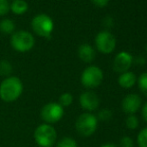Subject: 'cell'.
Returning a JSON list of instances; mask_svg holds the SVG:
<instances>
[{
    "label": "cell",
    "instance_id": "cell-1",
    "mask_svg": "<svg viewBox=\"0 0 147 147\" xmlns=\"http://www.w3.org/2000/svg\"><path fill=\"white\" fill-rule=\"evenodd\" d=\"M23 84L16 76H8L0 84V98L5 102H13L21 96Z\"/></svg>",
    "mask_w": 147,
    "mask_h": 147
},
{
    "label": "cell",
    "instance_id": "cell-2",
    "mask_svg": "<svg viewBox=\"0 0 147 147\" xmlns=\"http://www.w3.org/2000/svg\"><path fill=\"white\" fill-rule=\"evenodd\" d=\"M34 139L40 147H52L56 143L57 132L50 124H40L34 131Z\"/></svg>",
    "mask_w": 147,
    "mask_h": 147
},
{
    "label": "cell",
    "instance_id": "cell-3",
    "mask_svg": "<svg viewBox=\"0 0 147 147\" xmlns=\"http://www.w3.org/2000/svg\"><path fill=\"white\" fill-rule=\"evenodd\" d=\"M98 127V119L94 114L85 112L80 114L75 122V129L82 137L91 136Z\"/></svg>",
    "mask_w": 147,
    "mask_h": 147
},
{
    "label": "cell",
    "instance_id": "cell-4",
    "mask_svg": "<svg viewBox=\"0 0 147 147\" xmlns=\"http://www.w3.org/2000/svg\"><path fill=\"white\" fill-rule=\"evenodd\" d=\"M31 27L37 35L44 38H50L54 29V23L51 17L42 13L36 15L31 21Z\"/></svg>",
    "mask_w": 147,
    "mask_h": 147
},
{
    "label": "cell",
    "instance_id": "cell-5",
    "mask_svg": "<svg viewBox=\"0 0 147 147\" xmlns=\"http://www.w3.org/2000/svg\"><path fill=\"white\" fill-rule=\"evenodd\" d=\"M10 43L13 49L18 52H27L31 50L35 44V39L31 33L20 30L13 33L10 39Z\"/></svg>",
    "mask_w": 147,
    "mask_h": 147
},
{
    "label": "cell",
    "instance_id": "cell-6",
    "mask_svg": "<svg viewBox=\"0 0 147 147\" xmlns=\"http://www.w3.org/2000/svg\"><path fill=\"white\" fill-rule=\"evenodd\" d=\"M64 108L58 102H50L45 104L40 110V117L46 124H54L62 119Z\"/></svg>",
    "mask_w": 147,
    "mask_h": 147
},
{
    "label": "cell",
    "instance_id": "cell-7",
    "mask_svg": "<svg viewBox=\"0 0 147 147\" xmlns=\"http://www.w3.org/2000/svg\"><path fill=\"white\" fill-rule=\"evenodd\" d=\"M103 72L98 66L91 65L86 67L81 74V83L86 88H95L101 84Z\"/></svg>",
    "mask_w": 147,
    "mask_h": 147
},
{
    "label": "cell",
    "instance_id": "cell-8",
    "mask_svg": "<svg viewBox=\"0 0 147 147\" xmlns=\"http://www.w3.org/2000/svg\"><path fill=\"white\" fill-rule=\"evenodd\" d=\"M97 49L102 53H110L116 46V39L109 31H101L95 37Z\"/></svg>",
    "mask_w": 147,
    "mask_h": 147
},
{
    "label": "cell",
    "instance_id": "cell-9",
    "mask_svg": "<svg viewBox=\"0 0 147 147\" xmlns=\"http://www.w3.org/2000/svg\"><path fill=\"white\" fill-rule=\"evenodd\" d=\"M142 99L136 93H130L126 95L121 102V108L124 113L128 115L135 114L141 107Z\"/></svg>",
    "mask_w": 147,
    "mask_h": 147
},
{
    "label": "cell",
    "instance_id": "cell-10",
    "mask_svg": "<svg viewBox=\"0 0 147 147\" xmlns=\"http://www.w3.org/2000/svg\"><path fill=\"white\" fill-rule=\"evenodd\" d=\"M79 103L84 110L92 112L98 108L100 100L96 93L92 91H85L79 96Z\"/></svg>",
    "mask_w": 147,
    "mask_h": 147
},
{
    "label": "cell",
    "instance_id": "cell-11",
    "mask_svg": "<svg viewBox=\"0 0 147 147\" xmlns=\"http://www.w3.org/2000/svg\"><path fill=\"white\" fill-rule=\"evenodd\" d=\"M133 62V57L129 52L121 51L115 56L113 61V69L119 73H124L130 68Z\"/></svg>",
    "mask_w": 147,
    "mask_h": 147
},
{
    "label": "cell",
    "instance_id": "cell-12",
    "mask_svg": "<svg viewBox=\"0 0 147 147\" xmlns=\"http://www.w3.org/2000/svg\"><path fill=\"white\" fill-rule=\"evenodd\" d=\"M78 56L82 61L89 63L95 58V51L93 47L88 43H83L78 48Z\"/></svg>",
    "mask_w": 147,
    "mask_h": 147
},
{
    "label": "cell",
    "instance_id": "cell-13",
    "mask_svg": "<svg viewBox=\"0 0 147 147\" xmlns=\"http://www.w3.org/2000/svg\"><path fill=\"white\" fill-rule=\"evenodd\" d=\"M118 83L123 88H131L136 83V76L133 72L126 71L118 77Z\"/></svg>",
    "mask_w": 147,
    "mask_h": 147
},
{
    "label": "cell",
    "instance_id": "cell-14",
    "mask_svg": "<svg viewBox=\"0 0 147 147\" xmlns=\"http://www.w3.org/2000/svg\"><path fill=\"white\" fill-rule=\"evenodd\" d=\"M10 10L14 14L22 15L28 10V4L24 0H14L10 5Z\"/></svg>",
    "mask_w": 147,
    "mask_h": 147
},
{
    "label": "cell",
    "instance_id": "cell-15",
    "mask_svg": "<svg viewBox=\"0 0 147 147\" xmlns=\"http://www.w3.org/2000/svg\"><path fill=\"white\" fill-rule=\"evenodd\" d=\"M15 29V24L11 19H3L0 22V31L5 34H10Z\"/></svg>",
    "mask_w": 147,
    "mask_h": 147
},
{
    "label": "cell",
    "instance_id": "cell-16",
    "mask_svg": "<svg viewBox=\"0 0 147 147\" xmlns=\"http://www.w3.org/2000/svg\"><path fill=\"white\" fill-rule=\"evenodd\" d=\"M72 102H73V96H72L71 93L65 92V93H63V94L60 95L58 103L63 107V108L64 107L70 106V105L72 104Z\"/></svg>",
    "mask_w": 147,
    "mask_h": 147
},
{
    "label": "cell",
    "instance_id": "cell-17",
    "mask_svg": "<svg viewBox=\"0 0 147 147\" xmlns=\"http://www.w3.org/2000/svg\"><path fill=\"white\" fill-rule=\"evenodd\" d=\"M56 147H77V142L72 137H63L57 142Z\"/></svg>",
    "mask_w": 147,
    "mask_h": 147
},
{
    "label": "cell",
    "instance_id": "cell-18",
    "mask_svg": "<svg viewBox=\"0 0 147 147\" xmlns=\"http://www.w3.org/2000/svg\"><path fill=\"white\" fill-rule=\"evenodd\" d=\"M137 83H138V87H139L140 91L147 97V72L142 73L141 75L138 77Z\"/></svg>",
    "mask_w": 147,
    "mask_h": 147
},
{
    "label": "cell",
    "instance_id": "cell-19",
    "mask_svg": "<svg viewBox=\"0 0 147 147\" xmlns=\"http://www.w3.org/2000/svg\"><path fill=\"white\" fill-rule=\"evenodd\" d=\"M125 123H126V126H127L129 129L134 130V129H136V128H138V126H139V120H138V118L134 114L128 115L125 120Z\"/></svg>",
    "mask_w": 147,
    "mask_h": 147
},
{
    "label": "cell",
    "instance_id": "cell-20",
    "mask_svg": "<svg viewBox=\"0 0 147 147\" xmlns=\"http://www.w3.org/2000/svg\"><path fill=\"white\" fill-rule=\"evenodd\" d=\"M12 72V66L6 60H1L0 61V75H9Z\"/></svg>",
    "mask_w": 147,
    "mask_h": 147
},
{
    "label": "cell",
    "instance_id": "cell-21",
    "mask_svg": "<svg viewBox=\"0 0 147 147\" xmlns=\"http://www.w3.org/2000/svg\"><path fill=\"white\" fill-rule=\"evenodd\" d=\"M137 144L139 147H147V127L143 128L137 135Z\"/></svg>",
    "mask_w": 147,
    "mask_h": 147
},
{
    "label": "cell",
    "instance_id": "cell-22",
    "mask_svg": "<svg viewBox=\"0 0 147 147\" xmlns=\"http://www.w3.org/2000/svg\"><path fill=\"white\" fill-rule=\"evenodd\" d=\"M97 119L101 120V121H107V120L111 119L112 117V111L109 109H101L97 114Z\"/></svg>",
    "mask_w": 147,
    "mask_h": 147
},
{
    "label": "cell",
    "instance_id": "cell-23",
    "mask_svg": "<svg viewBox=\"0 0 147 147\" xmlns=\"http://www.w3.org/2000/svg\"><path fill=\"white\" fill-rule=\"evenodd\" d=\"M120 147H133L134 142L130 136H123L119 142Z\"/></svg>",
    "mask_w": 147,
    "mask_h": 147
},
{
    "label": "cell",
    "instance_id": "cell-24",
    "mask_svg": "<svg viewBox=\"0 0 147 147\" xmlns=\"http://www.w3.org/2000/svg\"><path fill=\"white\" fill-rule=\"evenodd\" d=\"M10 9L9 2L7 0H0V16H3L8 13Z\"/></svg>",
    "mask_w": 147,
    "mask_h": 147
},
{
    "label": "cell",
    "instance_id": "cell-25",
    "mask_svg": "<svg viewBox=\"0 0 147 147\" xmlns=\"http://www.w3.org/2000/svg\"><path fill=\"white\" fill-rule=\"evenodd\" d=\"M91 1H92L95 5L99 6V7H103V6H105L108 3L109 0H91Z\"/></svg>",
    "mask_w": 147,
    "mask_h": 147
},
{
    "label": "cell",
    "instance_id": "cell-26",
    "mask_svg": "<svg viewBox=\"0 0 147 147\" xmlns=\"http://www.w3.org/2000/svg\"><path fill=\"white\" fill-rule=\"evenodd\" d=\"M142 116H143V119L147 123V102L142 106Z\"/></svg>",
    "mask_w": 147,
    "mask_h": 147
},
{
    "label": "cell",
    "instance_id": "cell-27",
    "mask_svg": "<svg viewBox=\"0 0 147 147\" xmlns=\"http://www.w3.org/2000/svg\"><path fill=\"white\" fill-rule=\"evenodd\" d=\"M100 147H117V145L114 143H111V142H107V143L102 144Z\"/></svg>",
    "mask_w": 147,
    "mask_h": 147
},
{
    "label": "cell",
    "instance_id": "cell-28",
    "mask_svg": "<svg viewBox=\"0 0 147 147\" xmlns=\"http://www.w3.org/2000/svg\"><path fill=\"white\" fill-rule=\"evenodd\" d=\"M146 52H147V45H146Z\"/></svg>",
    "mask_w": 147,
    "mask_h": 147
},
{
    "label": "cell",
    "instance_id": "cell-29",
    "mask_svg": "<svg viewBox=\"0 0 147 147\" xmlns=\"http://www.w3.org/2000/svg\"><path fill=\"white\" fill-rule=\"evenodd\" d=\"M13 1H14V0H13Z\"/></svg>",
    "mask_w": 147,
    "mask_h": 147
}]
</instances>
